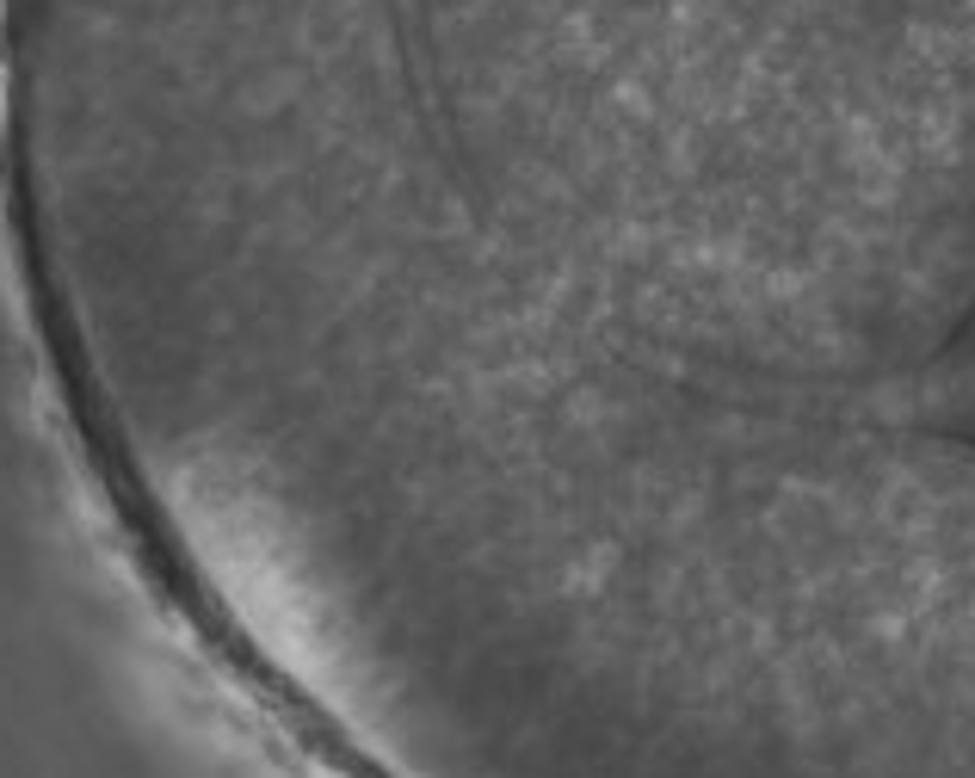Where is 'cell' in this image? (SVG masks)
Instances as JSON below:
<instances>
[{"instance_id": "obj_1", "label": "cell", "mask_w": 975, "mask_h": 778, "mask_svg": "<svg viewBox=\"0 0 975 778\" xmlns=\"http://www.w3.org/2000/svg\"><path fill=\"white\" fill-rule=\"evenodd\" d=\"M932 636H938V630H932ZM926 649H932V643H926ZM920 661H926V655H920ZM914 674H920V667H914ZM908 686H914V680H908ZM901 698H908V692H901ZM895 711H901V704H895ZM889 723H895V717H889ZM883 741H889V729H883ZM883 741H877V754H883ZM877 754H871V766H877ZM871 766H864V778H871Z\"/></svg>"}]
</instances>
